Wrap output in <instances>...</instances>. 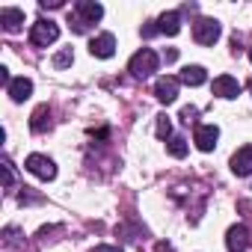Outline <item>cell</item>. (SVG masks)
<instances>
[{"label": "cell", "instance_id": "obj_6", "mask_svg": "<svg viewBox=\"0 0 252 252\" xmlns=\"http://www.w3.org/2000/svg\"><path fill=\"white\" fill-rule=\"evenodd\" d=\"M89 54L98 57V60H110V57L116 54V36H113V33H101V36H95V39L89 42Z\"/></svg>", "mask_w": 252, "mask_h": 252}, {"label": "cell", "instance_id": "obj_4", "mask_svg": "<svg viewBox=\"0 0 252 252\" xmlns=\"http://www.w3.org/2000/svg\"><path fill=\"white\" fill-rule=\"evenodd\" d=\"M193 39H196L199 45H214V42L220 39V24H217L214 18H199V21L193 24Z\"/></svg>", "mask_w": 252, "mask_h": 252}, {"label": "cell", "instance_id": "obj_12", "mask_svg": "<svg viewBox=\"0 0 252 252\" xmlns=\"http://www.w3.org/2000/svg\"><path fill=\"white\" fill-rule=\"evenodd\" d=\"M0 24H3L6 33H18L21 24H24V12L15 9V6H6V9H0Z\"/></svg>", "mask_w": 252, "mask_h": 252}, {"label": "cell", "instance_id": "obj_17", "mask_svg": "<svg viewBox=\"0 0 252 252\" xmlns=\"http://www.w3.org/2000/svg\"><path fill=\"white\" fill-rule=\"evenodd\" d=\"M166 149H169L172 158H184V155H187V140H184V137H169V146H166Z\"/></svg>", "mask_w": 252, "mask_h": 252}, {"label": "cell", "instance_id": "obj_9", "mask_svg": "<svg viewBox=\"0 0 252 252\" xmlns=\"http://www.w3.org/2000/svg\"><path fill=\"white\" fill-rule=\"evenodd\" d=\"M246 243H249V231H246V225H240V222L231 225L228 234H225V249H228V252H243Z\"/></svg>", "mask_w": 252, "mask_h": 252}, {"label": "cell", "instance_id": "obj_7", "mask_svg": "<svg viewBox=\"0 0 252 252\" xmlns=\"http://www.w3.org/2000/svg\"><path fill=\"white\" fill-rule=\"evenodd\" d=\"M211 89H214V95H220V98H237V95H240V83H237L231 74H220V77H214Z\"/></svg>", "mask_w": 252, "mask_h": 252}, {"label": "cell", "instance_id": "obj_16", "mask_svg": "<svg viewBox=\"0 0 252 252\" xmlns=\"http://www.w3.org/2000/svg\"><path fill=\"white\" fill-rule=\"evenodd\" d=\"M77 12H80L89 24H95V21L104 18V6H101V3H92V0H80V3H77Z\"/></svg>", "mask_w": 252, "mask_h": 252}, {"label": "cell", "instance_id": "obj_24", "mask_svg": "<svg viewBox=\"0 0 252 252\" xmlns=\"http://www.w3.org/2000/svg\"><path fill=\"white\" fill-rule=\"evenodd\" d=\"M249 57H252V51H249Z\"/></svg>", "mask_w": 252, "mask_h": 252}, {"label": "cell", "instance_id": "obj_14", "mask_svg": "<svg viewBox=\"0 0 252 252\" xmlns=\"http://www.w3.org/2000/svg\"><path fill=\"white\" fill-rule=\"evenodd\" d=\"M158 30H160L163 36H178V30H181V15H178V12H163L160 21H158Z\"/></svg>", "mask_w": 252, "mask_h": 252}, {"label": "cell", "instance_id": "obj_13", "mask_svg": "<svg viewBox=\"0 0 252 252\" xmlns=\"http://www.w3.org/2000/svg\"><path fill=\"white\" fill-rule=\"evenodd\" d=\"M178 80L187 83V86H202V83L208 80V71H205L202 65H184L181 74H178Z\"/></svg>", "mask_w": 252, "mask_h": 252}, {"label": "cell", "instance_id": "obj_1", "mask_svg": "<svg viewBox=\"0 0 252 252\" xmlns=\"http://www.w3.org/2000/svg\"><path fill=\"white\" fill-rule=\"evenodd\" d=\"M158 65H160V60H158V54H155L152 48H143V51H137V54L131 57V63H128L131 74H134V77H140V80L152 77V74L158 71Z\"/></svg>", "mask_w": 252, "mask_h": 252}, {"label": "cell", "instance_id": "obj_11", "mask_svg": "<svg viewBox=\"0 0 252 252\" xmlns=\"http://www.w3.org/2000/svg\"><path fill=\"white\" fill-rule=\"evenodd\" d=\"M6 92L12 95V101H27L30 95H33V80L30 77H12V83L6 86Z\"/></svg>", "mask_w": 252, "mask_h": 252}, {"label": "cell", "instance_id": "obj_21", "mask_svg": "<svg viewBox=\"0 0 252 252\" xmlns=\"http://www.w3.org/2000/svg\"><path fill=\"white\" fill-rule=\"evenodd\" d=\"M193 116H196V110H193V107H184V110H181V119H184L187 125H190V119H193Z\"/></svg>", "mask_w": 252, "mask_h": 252}, {"label": "cell", "instance_id": "obj_23", "mask_svg": "<svg viewBox=\"0 0 252 252\" xmlns=\"http://www.w3.org/2000/svg\"><path fill=\"white\" fill-rule=\"evenodd\" d=\"M92 252H122V249H116V246H95Z\"/></svg>", "mask_w": 252, "mask_h": 252}, {"label": "cell", "instance_id": "obj_8", "mask_svg": "<svg viewBox=\"0 0 252 252\" xmlns=\"http://www.w3.org/2000/svg\"><path fill=\"white\" fill-rule=\"evenodd\" d=\"M155 95H158L160 104H172V101L178 98V77H158Z\"/></svg>", "mask_w": 252, "mask_h": 252}, {"label": "cell", "instance_id": "obj_20", "mask_svg": "<svg viewBox=\"0 0 252 252\" xmlns=\"http://www.w3.org/2000/svg\"><path fill=\"white\" fill-rule=\"evenodd\" d=\"M3 181H6V187L12 184V163H9V160L3 163Z\"/></svg>", "mask_w": 252, "mask_h": 252}, {"label": "cell", "instance_id": "obj_18", "mask_svg": "<svg viewBox=\"0 0 252 252\" xmlns=\"http://www.w3.org/2000/svg\"><path fill=\"white\" fill-rule=\"evenodd\" d=\"M74 63V54H71V48H63L57 57H54V65L57 68H65V65H71Z\"/></svg>", "mask_w": 252, "mask_h": 252}, {"label": "cell", "instance_id": "obj_22", "mask_svg": "<svg viewBox=\"0 0 252 252\" xmlns=\"http://www.w3.org/2000/svg\"><path fill=\"white\" fill-rule=\"evenodd\" d=\"M0 80H3L6 86L12 83V77H9V68H6V65H0Z\"/></svg>", "mask_w": 252, "mask_h": 252}, {"label": "cell", "instance_id": "obj_19", "mask_svg": "<svg viewBox=\"0 0 252 252\" xmlns=\"http://www.w3.org/2000/svg\"><path fill=\"white\" fill-rule=\"evenodd\" d=\"M158 137H160V140H169V137H172L169 116H158Z\"/></svg>", "mask_w": 252, "mask_h": 252}, {"label": "cell", "instance_id": "obj_3", "mask_svg": "<svg viewBox=\"0 0 252 252\" xmlns=\"http://www.w3.org/2000/svg\"><path fill=\"white\" fill-rule=\"evenodd\" d=\"M24 166H27V172H33V175L42 178V181H54V178H57V163H54L51 158H45V155H30V158L24 160Z\"/></svg>", "mask_w": 252, "mask_h": 252}, {"label": "cell", "instance_id": "obj_2", "mask_svg": "<svg viewBox=\"0 0 252 252\" xmlns=\"http://www.w3.org/2000/svg\"><path fill=\"white\" fill-rule=\"evenodd\" d=\"M60 39V27H57V21H51V18H39L36 24H33V30H30V42L36 45V48H48V45H54Z\"/></svg>", "mask_w": 252, "mask_h": 252}, {"label": "cell", "instance_id": "obj_15", "mask_svg": "<svg viewBox=\"0 0 252 252\" xmlns=\"http://www.w3.org/2000/svg\"><path fill=\"white\" fill-rule=\"evenodd\" d=\"M30 128H33L36 134H45V131L51 128V110H48V104L36 107V113H33V119H30Z\"/></svg>", "mask_w": 252, "mask_h": 252}, {"label": "cell", "instance_id": "obj_5", "mask_svg": "<svg viewBox=\"0 0 252 252\" xmlns=\"http://www.w3.org/2000/svg\"><path fill=\"white\" fill-rule=\"evenodd\" d=\"M217 140H220V128H217V125H199V128H196L193 143H196L199 152H214Z\"/></svg>", "mask_w": 252, "mask_h": 252}, {"label": "cell", "instance_id": "obj_10", "mask_svg": "<svg viewBox=\"0 0 252 252\" xmlns=\"http://www.w3.org/2000/svg\"><path fill=\"white\" fill-rule=\"evenodd\" d=\"M231 172L234 175H252V146H243L234 158H231Z\"/></svg>", "mask_w": 252, "mask_h": 252}]
</instances>
